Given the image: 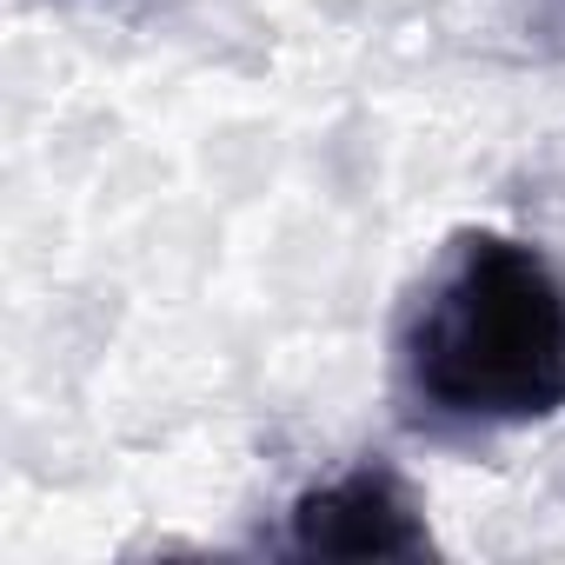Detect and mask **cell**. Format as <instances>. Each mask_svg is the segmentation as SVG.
I'll list each match as a JSON object with an SVG mask.
<instances>
[{"instance_id":"cell-1","label":"cell","mask_w":565,"mask_h":565,"mask_svg":"<svg viewBox=\"0 0 565 565\" xmlns=\"http://www.w3.org/2000/svg\"><path fill=\"white\" fill-rule=\"evenodd\" d=\"M399 393L433 426H539L565 413V279L512 233L446 246L399 327Z\"/></svg>"},{"instance_id":"cell-2","label":"cell","mask_w":565,"mask_h":565,"mask_svg":"<svg viewBox=\"0 0 565 565\" xmlns=\"http://www.w3.org/2000/svg\"><path fill=\"white\" fill-rule=\"evenodd\" d=\"M287 552L300 558H426L433 525L413 486L386 459H360L294 499Z\"/></svg>"}]
</instances>
